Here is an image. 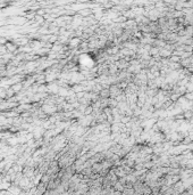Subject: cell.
Returning a JSON list of instances; mask_svg holds the SVG:
<instances>
[{
  "instance_id": "obj_1",
  "label": "cell",
  "mask_w": 193,
  "mask_h": 195,
  "mask_svg": "<svg viewBox=\"0 0 193 195\" xmlns=\"http://www.w3.org/2000/svg\"><path fill=\"white\" fill-rule=\"evenodd\" d=\"M6 48L8 49V50H10V52H14V50L16 49V46H14L13 44H7Z\"/></svg>"
},
{
  "instance_id": "obj_2",
  "label": "cell",
  "mask_w": 193,
  "mask_h": 195,
  "mask_svg": "<svg viewBox=\"0 0 193 195\" xmlns=\"http://www.w3.org/2000/svg\"><path fill=\"white\" fill-rule=\"evenodd\" d=\"M20 89H22V85H20V83H17V85H15L13 87V91H14V92H17V91L20 90Z\"/></svg>"
}]
</instances>
